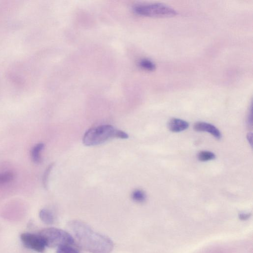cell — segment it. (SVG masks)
Listing matches in <instances>:
<instances>
[{
    "label": "cell",
    "mask_w": 253,
    "mask_h": 253,
    "mask_svg": "<svg viewBox=\"0 0 253 253\" xmlns=\"http://www.w3.org/2000/svg\"><path fill=\"white\" fill-rule=\"evenodd\" d=\"M68 226L79 245L91 253H110L114 248L113 241L108 237L94 231L83 221H70Z\"/></svg>",
    "instance_id": "cell-1"
},
{
    "label": "cell",
    "mask_w": 253,
    "mask_h": 253,
    "mask_svg": "<svg viewBox=\"0 0 253 253\" xmlns=\"http://www.w3.org/2000/svg\"><path fill=\"white\" fill-rule=\"evenodd\" d=\"M46 247L58 248L60 246L74 244V239L68 232L62 229L49 227L42 229L39 233Z\"/></svg>",
    "instance_id": "cell-2"
},
{
    "label": "cell",
    "mask_w": 253,
    "mask_h": 253,
    "mask_svg": "<svg viewBox=\"0 0 253 253\" xmlns=\"http://www.w3.org/2000/svg\"><path fill=\"white\" fill-rule=\"evenodd\" d=\"M132 9L136 14L144 16L168 17L177 14L176 11L171 6L158 2L137 4Z\"/></svg>",
    "instance_id": "cell-3"
},
{
    "label": "cell",
    "mask_w": 253,
    "mask_h": 253,
    "mask_svg": "<svg viewBox=\"0 0 253 253\" xmlns=\"http://www.w3.org/2000/svg\"><path fill=\"white\" fill-rule=\"evenodd\" d=\"M116 129L111 125H104L94 127L86 131L83 141L86 146H94L101 144L115 137Z\"/></svg>",
    "instance_id": "cell-4"
},
{
    "label": "cell",
    "mask_w": 253,
    "mask_h": 253,
    "mask_svg": "<svg viewBox=\"0 0 253 253\" xmlns=\"http://www.w3.org/2000/svg\"><path fill=\"white\" fill-rule=\"evenodd\" d=\"M20 239L26 248L38 253H43L45 249V244L39 234L31 233H23L20 235Z\"/></svg>",
    "instance_id": "cell-5"
},
{
    "label": "cell",
    "mask_w": 253,
    "mask_h": 253,
    "mask_svg": "<svg viewBox=\"0 0 253 253\" xmlns=\"http://www.w3.org/2000/svg\"><path fill=\"white\" fill-rule=\"evenodd\" d=\"M193 128L197 131H205L210 133L216 139H218L221 137V134L219 130L212 124L204 122H198L194 124Z\"/></svg>",
    "instance_id": "cell-6"
},
{
    "label": "cell",
    "mask_w": 253,
    "mask_h": 253,
    "mask_svg": "<svg viewBox=\"0 0 253 253\" xmlns=\"http://www.w3.org/2000/svg\"><path fill=\"white\" fill-rule=\"evenodd\" d=\"M189 124L186 121L178 118L170 119L168 124V127L169 130L173 132H179L187 129Z\"/></svg>",
    "instance_id": "cell-7"
},
{
    "label": "cell",
    "mask_w": 253,
    "mask_h": 253,
    "mask_svg": "<svg viewBox=\"0 0 253 253\" xmlns=\"http://www.w3.org/2000/svg\"><path fill=\"white\" fill-rule=\"evenodd\" d=\"M44 148V144L39 143L35 145L31 151V157L32 161L35 164H40L42 161L41 153Z\"/></svg>",
    "instance_id": "cell-8"
},
{
    "label": "cell",
    "mask_w": 253,
    "mask_h": 253,
    "mask_svg": "<svg viewBox=\"0 0 253 253\" xmlns=\"http://www.w3.org/2000/svg\"><path fill=\"white\" fill-rule=\"evenodd\" d=\"M39 216L41 219L45 223L51 224L54 221V217L52 213L47 209H42L40 211Z\"/></svg>",
    "instance_id": "cell-9"
},
{
    "label": "cell",
    "mask_w": 253,
    "mask_h": 253,
    "mask_svg": "<svg viewBox=\"0 0 253 253\" xmlns=\"http://www.w3.org/2000/svg\"><path fill=\"white\" fill-rule=\"evenodd\" d=\"M133 201L137 203H143L146 199V195L145 193L141 189H136L134 190L131 195Z\"/></svg>",
    "instance_id": "cell-10"
},
{
    "label": "cell",
    "mask_w": 253,
    "mask_h": 253,
    "mask_svg": "<svg viewBox=\"0 0 253 253\" xmlns=\"http://www.w3.org/2000/svg\"><path fill=\"white\" fill-rule=\"evenodd\" d=\"M56 253H80L79 250L73 245H67L57 248Z\"/></svg>",
    "instance_id": "cell-11"
},
{
    "label": "cell",
    "mask_w": 253,
    "mask_h": 253,
    "mask_svg": "<svg viewBox=\"0 0 253 253\" xmlns=\"http://www.w3.org/2000/svg\"><path fill=\"white\" fill-rule=\"evenodd\" d=\"M197 158L200 161L207 162L214 159L215 155L211 151H202L198 154Z\"/></svg>",
    "instance_id": "cell-12"
},
{
    "label": "cell",
    "mask_w": 253,
    "mask_h": 253,
    "mask_svg": "<svg viewBox=\"0 0 253 253\" xmlns=\"http://www.w3.org/2000/svg\"><path fill=\"white\" fill-rule=\"evenodd\" d=\"M14 177V173L11 171H6L0 173V185H3L12 181Z\"/></svg>",
    "instance_id": "cell-13"
},
{
    "label": "cell",
    "mask_w": 253,
    "mask_h": 253,
    "mask_svg": "<svg viewBox=\"0 0 253 253\" xmlns=\"http://www.w3.org/2000/svg\"><path fill=\"white\" fill-rule=\"evenodd\" d=\"M139 66L148 71H153L155 68V64L151 60L147 59H143L139 62Z\"/></svg>",
    "instance_id": "cell-14"
},
{
    "label": "cell",
    "mask_w": 253,
    "mask_h": 253,
    "mask_svg": "<svg viewBox=\"0 0 253 253\" xmlns=\"http://www.w3.org/2000/svg\"><path fill=\"white\" fill-rule=\"evenodd\" d=\"M53 164H50L46 169L42 177V183L45 188H47L49 175L53 168Z\"/></svg>",
    "instance_id": "cell-15"
},
{
    "label": "cell",
    "mask_w": 253,
    "mask_h": 253,
    "mask_svg": "<svg viewBox=\"0 0 253 253\" xmlns=\"http://www.w3.org/2000/svg\"><path fill=\"white\" fill-rule=\"evenodd\" d=\"M115 137L122 139H126L128 137V135L126 133L122 130L116 129Z\"/></svg>",
    "instance_id": "cell-16"
},
{
    "label": "cell",
    "mask_w": 253,
    "mask_h": 253,
    "mask_svg": "<svg viewBox=\"0 0 253 253\" xmlns=\"http://www.w3.org/2000/svg\"><path fill=\"white\" fill-rule=\"evenodd\" d=\"M248 125L250 126H252V109H251L250 112L249 113L248 117Z\"/></svg>",
    "instance_id": "cell-17"
},
{
    "label": "cell",
    "mask_w": 253,
    "mask_h": 253,
    "mask_svg": "<svg viewBox=\"0 0 253 253\" xmlns=\"http://www.w3.org/2000/svg\"><path fill=\"white\" fill-rule=\"evenodd\" d=\"M247 140L251 146H252V133L250 132L247 135Z\"/></svg>",
    "instance_id": "cell-18"
}]
</instances>
